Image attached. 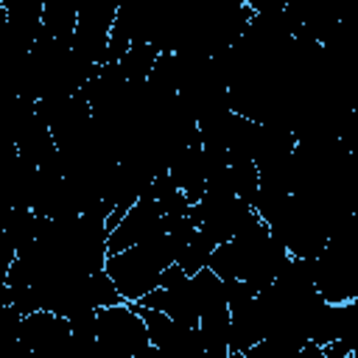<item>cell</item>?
<instances>
[{
	"label": "cell",
	"mask_w": 358,
	"mask_h": 358,
	"mask_svg": "<svg viewBox=\"0 0 358 358\" xmlns=\"http://www.w3.org/2000/svg\"><path fill=\"white\" fill-rule=\"evenodd\" d=\"M151 347L145 322L134 302L120 299L95 308V350L103 358H137Z\"/></svg>",
	"instance_id": "6da1fadb"
},
{
	"label": "cell",
	"mask_w": 358,
	"mask_h": 358,
	"mask_svg": "<svg viewBox=\"0 0 358 358\" xmlns=\"http://www.w3.org/2000/svg\"><path fill=\"white\" fill-rule=\"evenodd\" d=\"M171 246H173V263L190 277V274H196L199 268L207 266V260H210L215 243H213L204 232L193 229L190 235H185L182 241H176V243H171Z\"/></svg>",
	"instance_id": "7a4b0ae2"
}]
</instances>
